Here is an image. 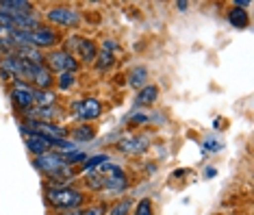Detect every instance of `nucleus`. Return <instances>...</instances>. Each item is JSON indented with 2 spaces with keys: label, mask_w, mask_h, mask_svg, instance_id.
<instances>
[{
  "label": "nucleus",
  "mask_w": 254,
  "mask_h": 215,
  "mask_svg": "<svg viewBox=\"0 0 254 215\" xmlns=\"http://www.w3.org/2000/svg\"><path fill=\"white\" fill-rule=\"evenodd\" d=\"M22 131V129H20ZM22 137H24V143H26V150L31 152L33 156H39L44 152H50L53 150V142L46 139L44 135H37V133H28V131H22Z\"/></svg>",
  "instance_id": "nucleus-11"
},
{
  "label": "nucleus",
  "mask_w": 254,
  "mask_h": 215,
  "mask_svg": "<svg viewBox=\"0 0 254 215\" xmlns=\"http://www.w3.org/2000/svg\"><path fill=\"white\" fill-rule=\"evenodd\" d=\"M176 7H178V11H187L189 9V2H185V0H178Z\"/></svg>",
  "instance_id": "nucleus-28"
},
{
  "label": "nucleus",
  "mask_w": 254,
  "mask_h": 215,
  "mask_svg": "<svg viewBox=\"0 0 254 215\" xmlns=\"http://www.w3.org/2000/svg\"><path fill=\"white\" fill-rule=\"evenodd\" d=\"M148 78H150V72H148L146 66H135L128 72V85L132 87V89H137V91H139L141 87L148 85Z\"/></svg>",
  "instance_id": "nucleus-15"
},
{
  "label": "nucleus",
  "mask_w": 254,
  "mask_h": 215,
  "mask_svg": "<svg viewBox=\"0 0 254 215\" xmlns=\"http://www.w3.org/2000/svg\"><path fill=\"white\" fill-rule=\"evenodd\" d=\"M0 28H4V31H15V24L13 20L4 13V11H0Z\"/></svg>",
  "instance_id": "nucleus-26"
},
{
  "label": "nucleus",
  "mask_w": 254,
  "mask_h": 215,
  "mask_svg": "<svg viewBox=\"0 0 254 215\" xmlns=\"http://www.w3.org/2000/svg\"><path fill=\"white\" fill-rule=\"evenodd\" d=\"M70 135H72V142L78 146V143L94 142L96 139V129L91 124H78V126H74V129L70 131Z\"/></svg>",
  "instance_id": "nucleus-14"
},
{
  "label": "nucleus",
  "mask_w": 254,
  "mask_h": 215,
  "mask_svg": "<svg viewBox=\"0 0 254 215\" xmlns=\"http://www.w3.org/2000/svg\"><path fill=\"white\" fill-rule=\"evenodd\" d=\"M250 0H235V2H233V7H237V9H248V7H250Z\"/></svg>",
  "instance_id": "nucleus-27"
},
{
  "label": "nucleus",
  "mask_w": 254,
  "mask_h": 215,
  "mask_svg": "<svg viewBox=\"0 0 254 215\" xmlns=\"http://www.w3.org/2000/svg\"><path fill=\"white\" fill-rule=\"evenodd\" d=\"M226 20H228V24L235 26V28H248V24H250V15H248V11L246 9H237V7L228 9Z\"/></svg>",
  "instance_id": "nucleus-16"
},
{
  "label": "nucleus",
  "mask_w": 254,
  "mask_h": 215,
  "mask_svg": "<svg viewBox=\"0 0 254 215\" xmlns=\"http://www.w3.org/2000/svg\"><path fill=\"white\" fill-rule=\"evenodd\" d=\"M46 207L55 213H70L74 209L83 207L87 202V191L72 187V185H59V187H46L44 191Z\"/></svg>",
  "instance_id": "nucleus-2"
},
{
  "label": "nucleus",
  "mask_w": 254,
  "mask_h": 215,
  "mask_svg": "<svg viewBox=\"0 0 254 215\" xmlns=\"http://www.w3.org/2000/svg\"><path fill=\"white\" fill-rule=\"evenodd\" d=\"M46 66H48L50 72H59V74L70 72V74H74L80 63L74 59L67 50L59 48V50H50L48 55H46Z\"/></svg>",
  "instance_id": "nucleus-7"
},
{
  "label": "nucleus",
  "mask_w": 254,
  "mask_h": 215,
  "mask_svg": "<svg viewBox=\"0 0 254 215\" xmlns=\"http://www.w3.org/2000/svg\"><path fill=\"white\" fill-rule=\"evenodd\" d=\"M109 205L107 202H96V205H83L78 209H74L70 213H63V215H107Z\"/></svg>",
  "instance_id": "nucleus-17"
},
{
  "label": "nucleus",
  "mask_w": 254,
  "mask_h": 215,
  "mask_svg": "<svg viewBox=\"0 0 254 215\" xmlns=\"http://www.w3.org/2000/svg\"><path fill=\"white\" fill-rule=\"evenodd\" d=\"M130 215H154L152 200H150V198H141L135 207H132V213Z\"/></svg>",
  "instance_id": "nucleus-22"
},
{
  "label": "nucleus",
  "mask_w": 254,
  "mask_h": 215,
  "mask_svg": "<svg viewBox=\"0 0 254 215\" xmlns=\"http://www.w3.org/2000/svg\"><path fill=\"white\" fill-rule=\"evenodd\" d=\"M0 11H4L11 20L18 15H28L35 11L33 7V2H28V0H0Z\"/></svg>",
  "instance_id": "nucleus-12"
},
{
  "label": "nucleus",
  "mask_w": 254,
  "mask_h": 215,
  "mask_svg": "<svg viewBox=\"0 0 254 215\" xmlns=\"http://www.w3.org/2000/svg\"><path fill=\"white\" fill-rule=\"evenodd\" d=\"M159 100V87L154 83H148L146 87H141L135 96V102H132V109H141V107H152L154 102Z\"/></svg>",
  "instance_id": "nucleus-13"
},
{
  "label": "nucleus",
  "mask_w": 254,
  "mask_h": 215,
  "mask_svg": "<svg viewBox=\"0 0 254 215\" xmlns=\"http://www.w3.org/2000/svg\"><path fill=\"white\" fill-rule=\"evenodd\" d=\"M132 207H135V200L132 198H120V200H115L111 207H109V211L107 215H130L132 213Z\"/></svg>",
  "instance_id": "nucleus-18"
},
{
  "label": "nucleus",
  "mask_w": 254,
  "mask_h": 215,
  "mask_svg": "<svg viewBox=\"0 0 254 215\" xmlns=\"http://www.w3.org/2000/svg\"><path fill=\"white\" fill-rule=\"evenodd\" d=\"M63 50L70 52L78 63H87V66H91V63L96 61V57H98L96 42H91V39H87V37H80V35H72V37H67L65 39V48Z\"/></svg>",
  "instance_id": "nucleus-3"
},
{
  "label": "nucleus",
  "mask_w": 254,
  "mask_h": 215,
  "mask_svg": "<svg viewBox=\"0 0 254 215\" xmlns=\"http://www.w3.org/2000/svg\"><path fill=\"white\" fill-rule=\"evenodd\" d=\"M46 20L61 28H78L80 22H83V15H80L78 9L67 7V4H59V7H50L46 11Z\"/></svg>",
  "instance_id": "nucleus-5"
},
{
  "label": "nucleus",
  "mask_w": 254,
  "mask_h": 215,
  "mask_svg": "<svg viewBox=\"0 0 254 215\" xmlns=\"http://www.w3.org/2000/svg\"><path fill=\"white\" fill-rule=\"evenodd\" d=\"M57 94L53 89H35V107H55Z\"/></svg>",
  "instance_id": "nucleus-19"
},
{
  "label": "nucleus",
  "mask_w": 254,
  "mask_h": 215,
  "mask_svg": "<svg viewBox=\"0 0 254 215\" xmlns=\"http://www.w3.org/2000/svg\"><path fill=\"white\" fill-rule=\"evenodd\" d=\"M202 148H204L206 152H219V150H222V142H217V139H213V137H206L204 142H202Z\"/></svg>",
  "instance_id": "nucleus-25"
},
{
  "label": "nucleus",
  "mask_w": 254,
  "mask_h": 215,
  "mask_svg": "<svg viewBox=\"0 0 254 215\" xmlns=\"http://www.w3.org/2000/svg\"><path fill=\"white\" fill-rule=\"evenodd\" d=\"M152 122V115H143V113H132L128 118V124L130 126H141V124H148Z\"/></svg>",
  "instance_id": "nucleus-24"
},
{
  "label": "nucleus",
  "mask_w": 254,
  "mask_h": 215,
  "mask_svg": "<svg viewBox=\"0 0 254 215\" xmlns=\"http://www.w3.org/2000/svg\"><path fill=\"white\" fill-rule=\"evenodd\" d=\"M102 102L96 96H85L72 104V115L78 120V124H91V122L102 118Z\"/></svg>",
  "instance_id": "nucleus-4"
},
{
  "label": "nucleus",
  "mask_w": 254,
  "mask_h": 215,
  "mask_svg": "<svg viewBox=\"0 0 254 215\" xmlns=\"http://www.w3.org/2000/svg\"><path fill=\"white\" fill-rule=\"evenodd\" d=\"M55 85L59 87V91H70L72 87L76 85V74H70V72L59 74V76L55 78Z\"/></svg>",
  "instance_id": "nucleus-21"
},
{
  "label": "nucleus",
  "mask_w": 254,
  "mask_h": 215,
  "mask_svg": "<svg viewBox=\"0 0 254 215\" xmlns=\"http://www.w3.org/2000/svg\"><path fill=\"white\" fill-rule=\"evenodd\" d=\"M215 176V170H213V167H209V170H206V178H213Z\"/></svg>",
  "instance_id": "nucleus-29"
},
{
  "label": "nucleus",
  "mask_w": 254,
  "mask_h": 215,
  "mask_svg": "<svg viewBox=\"0 0 254 215\" xmlns=\"http://www.w3.org/2000/svg\"><path fill=\"white\" fill-rule=\"evenodd\" d=\"M9 96H11L13 107L18 109L20 113H26L28 109L35 107V89L28 83H24V80H13V85H11V89H9Z\"/></svg>",
  "instance_id": "nucleus-6"
},
{
  "label": "nucleus",
  "mask_w": 254,
  "mask_h": 215,
  "mask_svg": "<svg viewBox=\"0 0 254 215\" xmlns=\"http://www.w3.org/2000/svg\"><path fill=\"white\" fill-rule=\"evenodd\" d=\"M150 148V135L141 133H126L118 139V150L128 156H139Z\"/></svg>",
  "instance_id": "nucleus-8"
},
{
  "label": "nucleus",
  "mask_w": 254,
  "mask_h": 215,
  "mask_svg": "<svg viewBox=\"0 0 254 215\" xmlns=\"http://www.w3.org/2000/svg\"><path fill=\"white\" fill-rule=\"evenodd\" d=\"M85 187L89 191H105V194L118 196V194H124L130 187V183L126 172L122 170V165L107 161L100 167L85 174Z\"/></svg>",
  "instance_id": "nucleus-1"
},
{
  "label": "nucleus",
  "mask_w": 254,
  "mask_h": 215,
  "mask_svg": "<svg viewBox=\"0 0 254 215\" xmlns=\"http://www.w3.org/2000/svg\"><path fill=\"white\" fill-rule=\"evenodd\" d=\"M107 161H111V159H109V154H94V156H87V161L80 165V172L87 174V172H91V170H96V167H100L102 163H107Z\"/></svg>",
  "instance_id": "nucleus-20"
},
{
  "label": "nucleus",
  "mask_w": 254,
  "mask_h": 215,
  "mask_svg": "<svg viewBox=\"0 0 254 215\" xmlns=\"http://www.w3.org/2000/svg\"><path fill=\"white\" fill-rule=\"evenodd\" d=\"M118 55H120V44L113 42V39H105V42L100 44V48H98V57L94 61L96 72H107V70H111L115 66V61H118Z\"/></svg>",
  "instance_id": "nucleus-10"
},
{
  "label": "nucleus",
  "mask_w": 254,
  "mask_h": 215,
  "mask_svg": "<svg viewBox=\"0 0 254 215\" xmlns=\"http://www.w3.org/2000/svg\"><path fill=\"white\" fill-rule=\"evenodd\" d=\"M65 156V161L70 163L72 167H80L87 161V152H83V148H78V150H74V152H67V154H63Z\"/></svg>",
  "instance_id": "nucleus-23"
},
{
  "label": "nucleus",
  "mask_w": 254,
  "mask_h": 215,
  "mask_svg": "<svg viewBox=\"0 0 254 215\" xmlns=\"http://www.w3.org/2000/svg\"><path fill=\"white\" fill-rule=\"evenodd\" d=\"M28 35H31V46L37 50H53L57 44L61 42V35L59 31H55L53 26H46L42 24L39 28H35V31H28Z\"/></svg>",
  "instance_id": "nucleus-9"
}]
</instances>
